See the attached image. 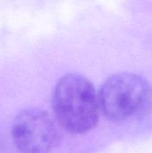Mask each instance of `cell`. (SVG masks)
Returning a JSON list of instances; mask_svg holds the SVG:
<instances>
[{"label":"cell","mask_w":152,"mask_h":153,"mask_svg":"<svg viewBox=\"0 0 152 153\" xmlns=\"http://www.w3.org/2000/svg\"><path fill=\"white\" fill-rule=\"evenodd\" d=\"M100 109L114 122H126L146 115L152 108V87L141 75L132 73L113 74L99 93Z\"/></svg>","instance_id":"cell-2"},{"label":"cell","mask_w":152,"mask_h":153,"mask_svg":"<svg viewBox=\"0 0 152 153\" xmlns=\"http://www.w3.org/2000/svg\"><path fill=\"white\" fill-rule=\"evenodd\" d=\"M12 137L20 153H50L58 142L59 132L47 112L27 108L15 117Z\"/></svg>","instance_id":"cell-3"},{"label":"cell","mask_w":152,"mask_h":153,"mask_svg":"<svg viewBox=\"0 0 152 153\" xmlns=\"http://www.w3.org/2000/svg\"><path fill=\"white\" fill-rule=\"evenodd\" d=\"M52 105L57 123L69 134H86L99 122V95L92 83L81 74H68L59 79Z\"/></svg>","instance_id":"cell-1"}]
</instances>
